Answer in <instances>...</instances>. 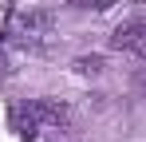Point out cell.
<instances>
[{
	"label": "cell",
	"mask_w": 146,
	"mask_h": 142,
	"mask_svg": "<svg viewBox=\"0 0 146 142\" xmlns=\"http://www.w3.org/2000/svg\"><path fill=\"white\" fill-rule=\"evenodd\" d=\"M4 71H8V59H4V55H0V75H4Z\"/></svg>",
	"instance_id": "52a82bcc"
},
{
	"label": "cell",
	"mask_w": 146,
	"mask_h": 142,
	"mask_svg": "<svg viewBox=\"0 0 146 142\" xmlns=\"http://www.w3.org/2000/svg\"><path fill=\"white\" fill-rule=\"evenodd\" d=\"M134 12H138V20L146 16V0H134Z\"/></svg>",
	"instance_id": "5b68a950"
},
{
	"label": "cell",
	"mask_w": 146,
	"mask_h": 142,
	"mask_svg": "<svg viewBox=\"0 0 146 142\" xmlns=\"http://www.w3.org/2000/svg\"><path fill=\"white\" fill-rule=\"evenodd\" d=\"M75 71H83V75H99V71H103V59H99V55H79V59H75Z\"/></svg>",
	"instance_id": "277c9868"
},
{
	"label": "cell",
	"mask_w": 146,
	"mask_h": 142,
	"mask_svg": "<svg viewBox=\"0 0 146 142\" xmlns=\"http://www.w3.org/2000/svg\"><path fill=\"white\" fill-rule=\"evenodd\" d=\"M51 36V12L48 8H32V12H16L12 20V40L28 51L44 47V40Z\"/></svg>",
	"instance_id": "7a4b0ae2"
},
{
	"label": "cell",
	"mask_w": 146,
	"mask_h": 142,
	"mask_svg": "<svg viewBox=\"0 0 146 142\" xmlns=\"http://www.w3.org/2000/svg\"><path fill=\"white\" fill-rule=\"evenodd\" d=\"M95 8H99V12H107V8H111V0H95Z\"/></svg>",
	"instance_id": "8992f818"
},
{
	"label": "cell",
	"mask_w": 146,
	"mask_h": 142,
	"mask_svg": "<svg viewBox=\"0 0 146 142\" xmlns=\"http://www.w3.org/2000/svg\"><path fill=\"white\" fill-rule=\"evenodd\" d=\"M12 126L24 142H75L71 111L55 99H32L12 107Z\"/></svg>",
	"instance_id": "6da1fadb"
},
{
	"label": "cell",
	"mask_w": 146,
	"mask_h": 142,
	"mask_svg": "<svg viewBox=\"0 0 146 142\" xmlns=\"http://www.w3.org/2000/svg\"><path fill=\"white\" fill-rule=\"evenodd\" d=\"M111 47L115 51H130V55H146V20L119 24L111 32Z\"/></svg>",
	"instance_id": "3957f363"
}]
</instances>
